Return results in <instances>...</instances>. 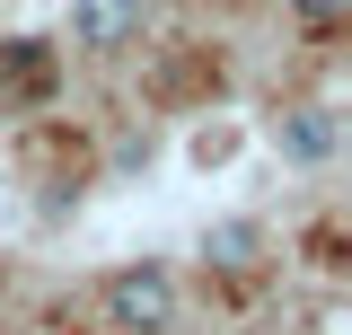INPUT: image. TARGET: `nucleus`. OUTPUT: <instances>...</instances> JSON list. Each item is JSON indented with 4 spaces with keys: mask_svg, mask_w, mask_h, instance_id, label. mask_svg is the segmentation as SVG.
Listing matches in <instances>:
<instances>
[{
    "mask_svg": "<svg viewBox=\"0 0 352 335\" xmlns=\"http://www.w3.org/2000/svg\"><path fill=\"white\" fill-rule=\"evenodd\" d=\"M335 141H344V124H335L326 106H300V115H282V159L317 168V159H335Z\"/></svg>",
    "mask_w": 352,
    "mask_h": 335,
    "instance_id": "7ed1b4c3",
    "label": "nucleus"
},
{
    "mask_svg": "<svg viewBox=\"0 0 352 335\" xmlns=\"http://www.w3.org/2000/svg\"><path fill=\"white\" fill-rule=\"evenodd\" d=\"M106 327L124 335H168L176 327V283L159 265H124V274H106Z\"/></svg>",
    "mask_w": 352,
    "mask_h": 335,
    "instance_id": "f257e3e1",
    "label": "nucleus"
},
{
    "mask_svg": "<svg viewBox=\"0 0 352 335\" xmlns=\"http://www.w3.org/2000/svg\"><path fill=\"white\" fill-rule=\"evenodd\" d=\"M212 265H229V274L256 265V221H220V230H212Z\"/></svg>",
    "mask_w": 352,
    "mask_h": 335,
    "instance_id": "20e7f679",
    "label": "nucleus"
},
{
    "mask_svg": "<svg viewBox=\"0 0 352 335\" xmlns=\"http://www.w3.org/2000/svg\"><path fill=\"white\" fill-rule=\"evenodd\" d=\"M291 9H300V18H335L344 0H291Z\"/></svg>",
    "mask_w": 352,
    "mask_h": 335,
    "instance_id": "39448f33",
    "label": "nucleus"
},
{
    "mask_svg": "<svg viewBox=\"0 0 352 335\" xmlns=\"http://www.w3.org/2000/svg\"><path fill=\"white\" fill-rule=\"evenodd\" d=\"M132 36H141V0H80L71 9V44H88V53H124Z\"/></svg>",
    "mask_w": 352,
    "mask_h": 335,
    "instance_id": "f03ea898",
    "label": "nucleus"
}]
</instances>
